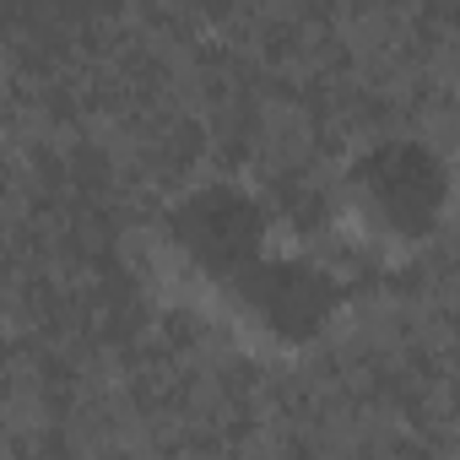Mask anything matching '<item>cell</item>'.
I'll return each mask as SVG.
<instances>
[{"mask_svg":"<svg viewBox=\"0 0 460 460\" xmlns=\"http://www.w3.org/2000/svg\"><path fill=\"white\" fill-rule=\"evenodd\" d=\"M347 206L374 239L417 244L444 211V168L411 141H385L347 173Z\"/></svg>","mask_w":460,"mask_h":460,"instance_id":"1","label":"cell"}]
</instances>
